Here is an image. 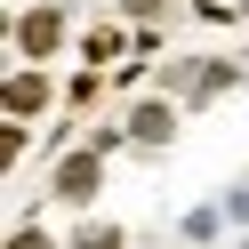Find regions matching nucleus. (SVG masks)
Here are the masks:
<instances>
[{
    "instance_id": "nucleus-1",
    "label": "nucleus",
    "mask_w": 249,
    "mask_h": 249,
    "mask_svg": "<svg viewBox=\"0 0 249 249\" xmlns=\"http://www.w3.org/2000/svg\"><path fill=\"white\" fill-rule=\"evenodd\" d=\"M49 193H56V201H72V209H89V201H97V153H65Z\"/></svg>"
},
{
    "instance_id": "nucleus-2",
    "label": "nucleus",
    "mask_w": 249,
    "mask_h": 249,
    "mask_svg": "<svg viewBox=\"0 0 249 249\" xmlns=\"http://www.w3.org/2000/svg\"><path fill=\"white\" fill-rule=\"evenodd\" d=\"M169 129H177V113H169L161 97H145V105L129 113V137H137V145H169Z\"/></svg>"
},
{
    "instance_id": "nucleus-3",
    "label": "nucleus",
    "mask_w": 249,
    "mask_h": 249,
    "mask_svg": "<svg viewBox=\"0 0 249 249\" xmlns=\"http://www.w3.org/2000/svg\"><path fill=\"white\" fill-rule=\"evenodd\" d=\"M56 33H65V17H56V8H40V17H24V24H17V40H24L33 56H49V49H56Z\"/></svg>"
},
{
    "instance_id": "nucleus-4",
    "label": "nucleus",
    "mask_w": 249,
    "mask_h": 249,
    "mask_svg": "<svg viewBox=\"0 0 249 249\" xmlns=\"http://www.w3.org/2000/svg\"><path fill=\"white\" fill-rule=\"evenodd\" d=\"M8 105H17V113H40V105H49V81H40V72H17V81H8Z\"/></svg>"
},
{
    "instance_id": "nucleus-5",
    "label": "nucleus",
    "mask_w": 249,
    "mask_h": 249,
    "mask_svg": "<svg viewBox=\"0 0 249 249\" xmlns=\"http://www.w3.org/2000/svg\"><path fill=\"white\" fill-rule=\"evenodd\" d=\"M225 233V209H185V241H217Z\"/></svg>"
},
{
    "instance_id": "nucleus-6",
    "label": "nucleus",
    "mask_w": 249,
    "mask_h": 249,
    "mask_svg": "<svg viewBox=\"0 0 249 249\" xmlns=\"http://www.w3.org/2000/svg\"><path fill=\"white\" fill-rule=\"evenodd\" d=\"M65 249H121V225H81Z\"/></svg>"
},
{
    "instance_id": "nucleus-7",
    "label": "nucleus",
    "mask_w": 249,
    "mask_h": 249,
    "mask_svg": "<svg viewBox=\"0 0 249 249\" xmlns=\"http://www.w3.org/2000/svg\"><path fill=\"white\" fill-rule=\"evenodd\" d=\"M217 209H225V225H249V185H233V193L217 201Z\"/></svg>"
},
{
    "instance_id": "nucleus-8",
    "label": "nucleus",
    "mask_w": 249,
    "mask_h": 249,
    "mask_svg": "<svg viewBox=\"0 0 249 249\" xmlns=\"http://www.w3.org/2000/svg\"><path fill=\"white\" fill-rule=\"evenodd\" d=\"M217 89H233V65H209V72L193 81V97H217Z\"/></svg>"
},
{
    "instance_id": "nucleus-9",
    "label": "nucleus",
    "mask_w": 249,
    "mask_h": 249,
    "mask_svg": "<svg viewBox=\"0 0 249 249\" xmlns=\"http://www.w3.org/2000/svg\"><path fill=\"white\" fill-rule=\"evenodd\" d=\"M8 249H56V241H49V233H33V225H24V233H17Z\"/></svg>"
},
{
    "instance_id": "nucleus-10",
    "label": "nucleus",
    "mask_w": 249,
    "mask_h": 249,
    "mask_svg": "<svg viewBox=\"0 0 249 249\" xmlns=\"http://www.w3.org/2000/svg\"><path fill=\"white\" fill-rule=\"evenodd\" d=\"M49 8H72V0H49Z\"/></svg>"
},
{
    "instance_id": "nucleus-11",
    "label": "nucleus",
    "mask_w": 249,
    "mask_h": 249,
    "mask_svg": "<svg viewBox=\"0 0 249 249\" xmlns=\"http://www.w3.org/2000/svg\"><path fill=\"white\" fill-rule=\"evenodd\" d=\"M241 249H249V241H241Z\"/></svg>"
}]
</instances>
